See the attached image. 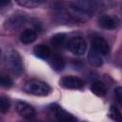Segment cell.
<instances>
[{"mask_svg":"<svg viewBox=\"0 0 122 122\" xmlns=\"http://www.w3.org/2000/svg\"><path fill=\"white\" fill-rule=\"evenodd\" d=\"M23 90L30 94L36 96H46L51 92V87L41 80L32 79L25 83Z\"/></svg>","mask_w":122,"mask_h":122,"instance_id":"cell-1","label":"cell"},{"mask_svg":"<svg viewBox=\"0 0 122 122\" xmlns=\"http://www.w3.org/2000/svg\"><path fill=\"white\" fill-rule=\"evenodd\" d=\"M49 113L55 122H77L76 118L63 110L58 105H51L49 108Z\"/></svg>","mask_w":122,"mask_h":122,"instance_id":"cell-2","label":"cell"},{"mask_svg":"<svg viewBox=\"0 0 122 122\" xmlns=\"http://www.w3.org/2000/svg\"><path fill=\"white\" fill-rule=\"evenodd\" d=\"M68 48L73 54L82 55L85 53V51L87 50V43L84 38L77 36V37H73L72 39L70 40V42L68 44Z\"/></svg>","mask_w":122,"mask_h":122,"instance_id":"cell-3","label":"cell"},{"mask_svg":"<svg viewBox=\"0 0 122 122\" xmlns=\"http://www.w3.org/2000/svg\"><path fill=\"white\" fill-rule=\"evenodd\" d=\"M9 63L11 71L15 75H20L23 71V64H22V59L19 53L15 51H11L10 53L9 54Z\"/></svg>","mask_w":122,"mask_h":122,"instance_id":"cell-4","label":"cell"},{"mask_svg":"<svg viewBox=\"0 0 122 122\" xmlns=\"http://www.w3.org/2000/svg\"><path fill=\"white\" fill-rule=\"evenodd\" d=\"M60 85L63 88L66 89H71V90H79L81 88H83L84 86V81L77 77V76H73V75H67L64 76L61 80H60Z\"/></svg>","mask_w":122,"mask_h":122,"instance_id":"cell-5","label":"cell"},{"mask_svg":"<svg viewBox=\"0 0 122 122\" xmlns=\"http://www.w3.org/2000/svg\"><path fill=\"white\" fill-rule=\"evenodd\" d=\"M16 112L20 116L27 120H31L35 116V110L28 103L19 101L16 104Z\"/></svg>","mask_w":122,"mask_h":122,"instance_id":"cell-6","label":"cell"},{"mask_svg":"<svg viewBox=\"0 0 122 122\" xmlns=\"http://www.w3.org/2000/svg\"><path fill=\"white\" fill-rule=\"evenodd\" d=\"M92 49L99 54H107L109 52L110 47L106 39L103 37H94L92 41Z\"/></svg>","mask_w":122,"mask_h":122,"instance_id":"cell-7","label":"cell"},{"mask_svg":"<svg viewBox=\"0 0 122 122\" xmlns=\"http://www.w3.org/2000/svg\"><path fill=\"white\" fill-rule=\"evenodd\" d=\"M118 20L110 15H102L98 19V25L105 30H114L118 26Z\"/></svg>","mask_w":122,"mask_h":122,"instance_id":"cell-8","label":"cell"},{"mask_svg":"<svg viewBox=\"0 0 122 122\" xmlns=\"http://www.w3.org/2000/svg\"><path fill=\"white\" fill-rule=\"evenodd\" d=\"M25 21H26L25 15L14 14L6 21L5 27L9 30H15V29H18L19 27H21L25 23Z\"/></svg>","mask_w":122,"mask_h":122,"instance_id":"cell-9","label":"cell"},{"mask_svg":"<svg viewBox=\"0 0 122 122\" xmlns=\"http://www.w3.org/2000/svg\"><path fill=\"white\" fill-rule=\"evenodd\" d=\"M33 52H34V54H35L37 57H39V58H41V59H48V58L51 56V49H50L48 46L44 45V44L37 45V46L33 49Z\"/></svg>","mask_w":122,"mask_h":122,"instance_id":"cell-10","label":"cell"},{"mask_svg":"<svg viewBox=\"0 0 122 122\" xmlns=\"http://www.w3.org/2000/svg\"><path fill=\"white\" fill-rule=\"evenodd\" d=\"M36 36L37 34L35 30L31 29H27L20 34V41L23 44H30L36 39Z\"/></svg>","mask_w":122,"mask_h":122,"instance_id":"cell-11","label":"cell"},{"mask_svg":"<svg viewBox=\"0 0 122 122\" xmlns=\"http://www.w3.org/2000/svg\"><path fill=\"white\" fill-rule=\"evenodd\" d=\"M91 90L97 96H104L107 93L106 85L103 82H101V81H95V82H93L92 84Z\"/></svg>","mask_w":122,"mask_h":122,"instance_id":"cell-12","label":"cell"},{"mask_svg":"<svg viewBox=\"0 0 122 122\" xmlns=\"http://www.w3.org/2000/svg\"><path fill=\"white\" fill-rule=\"evenodd\" d=\"M51 66L55 71H62L65 67V61L60 54L55 53L51 58Z\"/></svg>","mask_w":122,"mask_h":122,"instance_id":"cell-13","label":"cell"},{"mask_svg":"<svg viewBox=\"0 0 122 122\" xmlns=\"http://www.w3.org/2000/svg\"><path fill=\"white\" fill-rule=\"evenodd\" d=\"M88 60L90 62V64H92L94 67H99L103 63V59L100 56V54L97 53L96 51H94L92 49H91V51L88 54Z\"/></svg>","mask_w":122,"mask_h":122,"instance_id":"cell-14","label":"cell"},{"mask_svg":"<svg viewBox=\"0 0 122 122\" xmlns=\"http://www.w3.org/2000/svg\"><path fill=\"white\" fill-rule=\"evenodd\" d=\"M66 42V35L64 33H56L51 39V44L55 49H60L65 45Z\"/></svg>","mask_w":122,"mask_h":122,"instance_id":"cell-15","label":"cell"},{"mask_svg":"<svg viewBox=\"0 0 122 122\" xmlns=\"http://www.w3.org/2000/svg\"><path fill=\"white\" fill-rule=\"evenodd\" d=\"M109 116L114 121V122H122V117H121V112L118 108L114 106H111L109 110Z\"/></svg>","mask_w":122,"mask_h":122,"instance_id":"cell-16","label":"cell"},{"mask_svg":"<svg viewBox=\"0 0 122 122\" xmlns=\"http://www.w3.org/2000/svg\"><path fill=\"white\" fill-rule=\"evenodd\" d=\"M12 86V80L7 74H0V87L1 88H10Z\"/></svg>","mask_w":122,"mask_h":122,"instance_id":"cell-17","label":"cell"},{"mask_svg":"<svg viewBox=\"0 0 122 122\" xmlns=\"http://www.w3.org/2000/svg\"><path fill=\"white\" fill-rule=\"evenodd\" d=\"M10 102L8 97L6 96H0V112H7L10 110Z\"/></svg>","mask_w":122,"mask_h":122,"instance_id":"cell-18","label":"cell"},{"mask_svg":"<svg viewBox=\"0 0 122 122\" xmlns=\"http://www.w3.org/2000/svg\"><path fill=\"white\" fill-rule=\"evenodd\" d=\"M20 5L28 7V8H34L40 4H42V1H37V0H26V1H19L18 2Z\"/></svg>","mask_w":122,"mask_h":122,"instance_id":"cell-19","label":"cell"},{"mask_svg":"<svg viewBox=\"0 0 122 122\" xmlns=\"http://www.w3.org/2000/svg\"><path fill=\"white\" fill-rule=\"evenodd\" d=\"M114 95H115V98L117 100V102L121 105L122 104V88L121 87H117L114 91Z\"/></svg>","mask_w":122,"mask_h":122,"instance_id":"cell-20","label":"cell"},{"mask_svg":"<svg viewBox=\"0 0 122 122\" xmlns=\"http://www.w3.org/2000/svg\"><path fill=\"white\" fill-rule=\"evenodd\" d=\"M8 4H10L9 1H3V0H0V8L6 6V5H8Z\"/></svg>","mask_w":122,"mask_h":122,"instance_id":"cell-21","label":"cell"},{"mask_svg":"<svg viewBox=\"0 0 122 122\" xmlns=\"http://www.w3.org/2000/svg\"><path fill=\"white\" fill-rule=\"evenodd\" d=\"M0 122H1V118H0Z\"/></svg>","mask_w":122,"mask_h":122,"instance_id":"cell-22","label":"cell"},{"mask_svg":"<svg viewBox=\"0 0 122 122\" xmlns=\"http://www.w3.org/2000/svg\"><path fill=\"white\" fill-rule=\"evenodd\" d=\"M0 52H1V50H0Z\"/></svg>","mask_w":122,"mask_h":122,"instance_id":"cell-23","label":"cell"}]
</instances>
